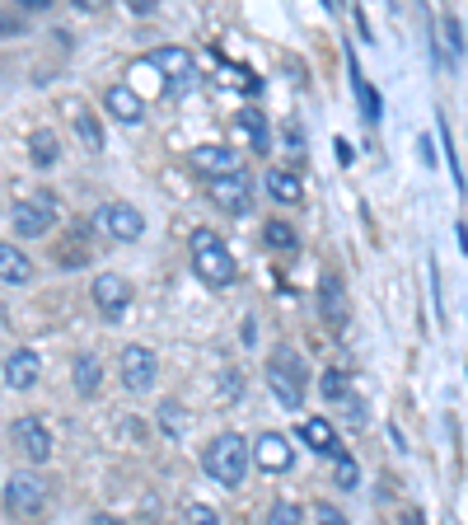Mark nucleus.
<instances>
[{
  "label": "nucleus",
  "instance_id": "nucleus-29",
  "mask_svg": "<svg viewBox=\"0 0 468 525\" xmlns=\"http://www.w3.org/2000/svg\"><path fill=\"white\" fill-rule=\"evenodd\" d=\"M338 403H342V418H347V427H366V403H361V399L342 394Z\"/></svg>",
  "mask_w": 468,
  "mask_h": 525
},
{
  "label": "nucleus",
  "instance_id": "nucleus-15",
  "mask_svg": "<svg viewBox=\"0 0 468 525\" xmlns=\"http://www.w3.org/2000/svg\"><path fill=\"white\" fill-rule=\"evenodd\" d=\"M103 103H108V113H113L118 122H141V113H146V99L141 94H136L131 85H108L103 90Z\"/></svg>",
  "mask_w": 468,
  "mask_h": 525
},
{
  "label": "nucleus",
  "instance_id": "nucleus-28",
  "mask_svg": "<svg viewBox=\"0 0 468 525\" xmlns=\"http://www.w3.org/2000/svg\"><path fill=\"white\" fill-rule=\"evenodd\" d=\"M356 483H361V469H356V460L351 455H338V488H356Z\"/></svg>",
  "mask_w": 468,
  "mask_h": 525
},
{
  "label": "nucleus",
  "instance_id": "nucleus-18",
  "mask_svg": "<svg viewBox=\"0 0 468 525\" xmlns=\"http://www.w3.org/2000/svg\"><path fill=\"white\" fill-rule=\"evenodd\" d=\"M300 441H305L310 451H319V455H342L338 451V432H333L328 418H305L300 423Z\"/></svg>",
  "mask_w": 468,
  "mask_h": 525
},
{
  "label": "nucleus",
  "instance_id": "nucleus-12",
  "mask_svg": "<svg viewBox=\"0 0 468 525\" xmlns=\"http://www.w3.org/2000/svg\"><path fill=\"white\" fill-rule=\"evenodd\" d=\"M291 441L286 436H277V432H263L258 441H253V464L258 469H267V474H286L291 469Z\"/></svg>",
  "mask_w": 468,
  "mask_h": 525
},
{
  "label": "nucleus",
  "instance_id": "nucleus-2",
  "mask_svg": "<svg viewBox=\"0 0 468 525\" xmlns=\"http://www.w3.org/2000/svg\"><path fill=\"white\" fill-rule=\"evenodd\" d=\"M267 384H272V394H277L286 408H300L305 384H310L305 356H300L295 347H277V352H272V362H267Z\"/></svg>",
  "mask_w": 468,
  "mask_h": 525
},
{
  "label": "nucleus",
  "instance_id": "nucleus-35",
  "mask_svg": "<svg viewBox=\"0 0 468 525\" xmlns=\"http://www.w3.org/2000/svg\"><path fill=\"white\" fill-rule=\"evenodd\" d=\"M90 525H122V520H113V516H94Z\"/></svg>",
  "mask_w": 468,
  "mask_h": 525
},
{
  "label": "nucleus",
  "instance_id": "nucleus-16",
  "mask_svg": "<svg viewBox=\"0 0 468 525\" xmlns=\"http://www.w3.org/2000/svg\"><path fill=\"white\" fill-rule=\"evenodd\" d=\"M0 282H14V287L33 282V258L10 239H0Z\"/></svg>",
  "mask_w": 468,
  "mask_h": 525
},
{
  "label": "nucleus",
  "instance_id": "nucleus-13",
  "mask_svg": "<svg viewBox=\"0 0 468 525\" xmlns=\"http://www.w3.org/2000/svg\"><path fill=\"white\" fill-rule=\"evenodd\" d=\"M211 192H215V202L225 207L230 216H244L253 207V183L244 179V174H230V179H215L211 183Z\"/></svg>",
  "mask_w": 468,
  "mask_h": 525
},
{
  "label": "nucleus",
  "instance_id": "nucleus-25",
  "mask_svg": "<svg viewBox=\"0 0 468 525\" xmlns=\"http://www.w3.org/2000/svg\"><path fill=\"white\" fill-rule=\"evenodd\" d=\"M263 239H267L272 248H295V244H300L295 226H286V220H267V226H263Z\"/></svg>",
  "mask_w": 468,
  "mask_h": 525
},
{
  "label": "nucleus",
  "instance_id": "nucleus-32",
  "mask_svg": "<svg viewBox=\"0 0 468 525\" xmlns=\"http://www.w3.org/2000/svg\"><path fill=\"white\" fill-rule=\"evenodd\" d=\"M314 520H319V525H347V516H342L338 507H328V502L314 507Z\"/></svg>",
  "mask_w": 468,
  "mask_h": 525
},
{
  "label": "nucleus",
  "instance_id": "nucleus-30",
  "mask_svg": "<svg viewBox=\"0 0 468 525\" xmlns=\"http://www.w3.org/2000/svg\"><path fill=\"white\" fill-rule=\"evenodd\" d=\"M183 525H220V516H215L211 507H202V502H192V507L183 511Z\"/></svg>",
  "mask_w": 468,
  "mask_h": 525
},
{
  "label": "nucleus",
  "instance_id": "nucleus-34",
  "mask_svg": "<svg viewBox=\"0 0 468 525\" xmlns=\"http://www.w3.org/2000/svg\"><path fill=\"white\" fill-rule=\"evenodd\" d=\"M0 34H19V19L14 15H0Z\"/></svg>",
  "mask_w": 468,
  "mask_h": 525
},
{
  "label": "nucleus",
  "instance_id": "nucleus-22",
  "mask_svg": "<svg viewBox=\"0 0 468 525\" xmlns=\"http://www.w3.org/2000/svg\"><path fill=\"white\" fill-rule=\"evenodd\" d=\"M267 192H272L277 202H286V207L305 198V188H300V179H295V174H286V170H272V174H267Z\"/></svg>",
  "mask_w": 468,
  "mask_h": 525
},
{
  "label": "nucleus",
  "instance_id": "nucleus-33",
  "mask_svg": "<svg viewBox=\"0 0 468 525\" xmlns=\"http://www.w3.org/2000/svg\"><path fill=\"white\" fill-rule=\"evenodd\" d=\"M220 399H239V371H230L225 380H220Z\"/></svg>",
  "mask_w": 468,
  "mask_h": 525
},
{
  "label": "nucleus",
  "instance_id": "nucleus-17",
  "mask_svg": "<svg viewBox=\"0 0 468 525\" xmlns=\"http://www.w3.org/2000/svg\"><path fill=\"white\" fill-rule=\"evenodd\" d=\"M71 384H75V394H85V399H94V394H99V384H103V366H99V356H94V352H80V356H75V366H71Z\"/></svg>",
  "mask_w": 468,
  "mask_h": 525
},
{
  "label": "nucleus",
  "instance_id": "nucleus-4",
  "mask_svg": "<svg viewBox=\"0 0 468 525\" xmlns=\"http://www.w3.org/2000/svg\"><path fill=\"white\" fill-rule=\"evenodd\" d=\"M5 507H10V516L24 520V525L43 520V516H47V483H43L38 474H10V483H5Z\"/></svg>",
  "mask_w": 468,
  "mask_h": 525
},
{
  "label": "nucleus",
  "instance_id": "nucleus-26",
  "mask_svg": "<svg viewBox=\"0 0 468 525\" xmlns=\"http://www.w3.org/2000/svg\"><path fill=\"white\" fill-rule=\"evenodd\" d=\"M263 525H305V511H300L295 502H272V511H267Z\"/></svg>",
  "mask_w": 468,
  "mask_h": 525
},
{
  "label": "nucleus",
  "instance_id": "nucleus-5",
  "mask_svg": "<svg viewBox=\"0 0 468 525\" xmlns=\"http://www.w3.org/2000/svg\"><path fill=\"white\" fill-rule=\"evenodd\" d=\"M57 216H62V202L52 198L47 188H38L33 198H24V202L14 207L10 226H14V235H24V239H38V235H47L52 226H57Z\"/></svg>",
  "mask_w": 468,
  "mask_h": 525
},
{
  "label": "nucleus",
  "instance_id": "nucleus-20",
  "mask_svg": "<svg viewBox=\"0 0 468 525\" xmlns=\"http://www.w3.org/2000/svg\"><path fill=\"white\" fill-rule=\"evenodd\" d=\"M234 136H244L258 155L267 151V122H263V113H253V108H244V113L234 118Z\"/></svg>",
  "mask_w": 468,
  "mask_h": 525
},
{
  "label": "nucleus",
  "instance_id": "nucleus-19",
  "mask_svg": "<svg viewBox=\"0 0 468 525\" xmlns=\"http://www.w3.org/2000/svg\"><path fill=\"white\" fill-rule=\"evenodd\" d=\"M29 155H33L38 170H52V164L62 160V141H57V131H52V127H38V131H33V141H29Z\"/></svg>",
  "mask_w": 468,
  "mask_h": 525
},
{
  "label": "nucleus",
  "instance_id": "nucleus-10",
  "mask_svg": "<svg viewBox=\"0 0 468 525\" xmlns=\"http://www.w3.org/2000/svg\"><path fill=\"white\" fill-rule=\"evenodd\" d=\"M94 306H99L108 319H118V315L131 306V282L118 277V272H103V277H94Z\"/></svg>",
  "mask_w": 468,
  "mask_h": 525
},
{
  "label": "nucleus",
  "instance_id": "nucleus-9",
  "mask_svg": "<svg viewBox=\"0 0 468 525\" xmlns=\"http://www.w3.org/2000/svg\"><path fill=\"white\" fill-rule=\"evenodd\" d=\"M122 384H127L131 394H146L150 384H155V356L141 343L122 347Z\"/></svg>",
  "mask_w": 468,
  "mask_h": 525
},
{
  "label": "nucleus",
  "instance_id": "nucleus-14",
  "mask_svg": "<svg viewBox=\"0 0 468 525\" xmlns=\"http://www.w3.org/2000/svg\"><path fill=\"white\" fill-rule=\"evenodd\" d=\"M38 375H43L38 352L19 347V352H10V356H5V380H10V390H33V384H38Z\"/></svg>",
  "mask_w": 468,
  "mask_h": 525
},
{
  "label": "nucleus",
  "instance_id": "nucleus-8",
  "mask_svg": "<svg viewBox=\"0 0 468 525\" xmlns=\"http://www.w3.org/2000/svg\"><path fill=\"white\" fill-rule=\"evenodd\" d=\"M187 164H192L197 174H206L211 183L239 174V155H234V146H197V151L187 155Z\"/></svg>",
  "mask_w": 468,
  "mask_h": 525
},
{
  "label": "nucleus",
  "instance_id": "nucleus-21",
  "mask_svg": "<svg viewBox=\"0 0 468 525\" xmlns=\"http://www.w3.org/2000/svg\"><path fill=\"white\" fill-rule=\"evenodd\" d=\"M75 131H80V141H85V151H90V155H99V151H103V127H99V118L90 113L85 103H75Z\"/></svg>",
  "mask_w": 468,
  "mask_h": 525
},
{
  "label": "nucleus",
  "instance_id": "nucleus-31",
  "mask_svg": "<svg viewBox=\"0 0 468 525\" xmlns=\"http://www.w3.org/2000/svg\"><path fill=\"white\" fill-rule=\"evenodd\" d=\"M323 310H328V319L342 315V291H333V277L323 282Z\"/></svg>",
  "mask_w": 468,
  "mask_h": 525
},
{
  "label": "nucleus",
  "instance_id": "nucleus-11",
  "mask_svg": "<svg viewBox=\"0 0 468 525\" xmlns=\"http://www.w3.org/2000/svg\"><path fill=\"white\" fill-rule=\"evenodd\" d=\"M150 66L169 80L174 90L192 85V75H197V66H192V57H187L183 47H159V52H150Z\"/></svg>",
  "mask_w": 468,
  "mask_h": 525
},
{
  "label": "nucleus",
  "instance_id": "nucleus-6",
  "mask_svg": "<svg viewBox=\"0 0 468 525\" xmlns=\"http://www.w3.org/2000/svg\"><path fill=\"white\" fill-rule=\"evenodd\" d=\"M94 226H99L108 239L131 244V239H141V235H146V216L136 211L131 202H103V207L94 211Z\"/></svg>",
  "mask_w": 468,
  "mask_h": 525
},
{
  "label": "nucleus",
  "instance_id": "nucleus-24",
  "mask_svg": "<svg viewBox=\"0 0 468 525\" xmlns=\"http://www.w3.org/2000/svg\"><path fill=\"white\" fill-rule=\"evenodd\" d=\"M351 85H356V99H361V108H366V122H379V94L361 80V71H356V62H351Z\"/></svg>",
  "mask_w": 468,
  "mask_h": 525
},
{
  "label": "nucleus",
  "instance_id": "nucleus-7",
  "mask_svg": "<svg viewBox=\"0 0 468 525\" xmlns=\"http://www.w3.org/2000/svg\"><path fill=\"white\" fill-rule=\"evenodd\" d=\"M10 436H14V451H19L24 460H33V464L52 460V432L43 427L38 413H24V418H14Z\"/></svg>",
  "mask_w": 468,
  "mask_h": 525
},
{
  "label": "nucleus",
  "instance_id": "nucleus-3",
  "mask_svg": "<svg viewBox=\"0 0 468 525\" xmlns=\"http://www.w3.org/2000/svg\"><path fill=\"white\" fill-rule=\"evenodd\" d=\"M192 267H197V277L211 287L234 282V258L215 230H192Z\"/></svg>",
  "mask_w": 468,
  "mask_h": 525
},
{
  "label": "nucleus",
  "instance_id": "nucleus-23",
  "mask_svg": "<svg viewBox=\"0 0 468 525\" xmlns=\"http://www.w3.org/2000/svg\"><path fill=\"white\" fill-rule=\"evenodd\" d=\"M159 427L169 432V436H183V432H187V413H183L178 399H164V403H159Z\"/></svg>",
  "mask_w": 468,
  "mask_h": 525
},
{
  "label": "nucleus",
  "instance_id": "nucleus-27",
  "mask_svg": "<svg viewBox=\"0 0 468 525\" xmlns=\"http://www.w3.org/2000/svg\"><path fill=\"white\" fill-rule=\"evenodd\" d=\"M319 390H323V399H342V394H351L342 371H323V375H319Z\"/></svg>",
  "mask_w": 468,
  "mask_h": 525
},
{
  "label": "nucleus",
  "instance_id": "nucleus-1",
  "mask_svg": "<svg viewBox=\"0 0 468 525\" xmlns=\"http://www.w3.org/2000/svg\"><path fill=\"white\" fill-rule=\"evenodd\" d=\"M202 464H206V474H211L215 483L239 488L244 474H249V464H253V446H249V441H244L239 432H220L211 446H206Z\"/></svg>",
  "mask_w": 468,
  "mask_h": 525
}]
</instances>
